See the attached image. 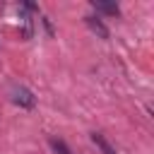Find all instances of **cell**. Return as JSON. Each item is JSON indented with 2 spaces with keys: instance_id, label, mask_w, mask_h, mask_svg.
Instances as JSON below:
<instances>
[{
  "instance_id": "cell-1",
  "label": "cell",
  "mask_w": 154,
  "mask_h": 154,
  "mask_svg": "<svg viewBox=\"0 0 154 154\" xmlns=\"http://www.w3.org/2000/svg\"><path fill=\"white\" fill-rule=\"evenodd\" d=\"M12 101H14L17 106H22V108H31V106H34V94H31L26 87H14Z\"/></svg>"
},
{
  "instance_id": "cell-2",
  "label": "cell",
  "mask_w": 154,
  "mask_h": 154,
  "mask_svg": "<svg viewBox=\"0 0 154 154\" xmlns=\"http://www.w3.org/2000/svg\"><path fill=\"white\" fill-rule=\"evenodd\" d=\"M84 22H87V26L91 29V31H96L101 38H108V29H106V24L99 19V17H94V14H89V17H84Z\"/></svg>"
},
{
  "instance_id": "cell-3",
  "label": "cell",
  "mask_w": 154,
  "mask_h": 154,
  "mask_svg": "<svg viewBox=\"0 0 154 154\" xmlns=\"http://www.w3.org/2000/svg\"><path fill=\"white\" fill-rule=\"evenodd\" d=\"M91 7L96 10V12H103V14H111V17H118L120 14V7L116 5V2H91Z\"/></svg>"
},
{
  "instance_id": "cell-4",
  "label": "cell",
  "mask_w": 154,
  "mask_h": 154,
  "mask_svg": "<svg viewBox=\"0 0 154 154\" xmlns=\"http://www.w3.org/2000/svg\"><path fill=\"white\" fill-rule=\"evenodd\" d=\"M91 142H94V144H96V147H99L103 154H116V149L111 147V142H108V140H106L101 132H91Z\"/></svg>"
},
{
  "instance_id": "cell-5",
  "label": "cell",
  "mask_w": 154,
  "mask_h": 154,
  "mask_svg": "<svg viewBox=\"0 0 154 154\" xmlns=\"http://www.w3.org/2000/svg\"><path fill=\"white\" fill-rule=\"evenodd\" d=\"M51 147H53V152H55V154H72V152H70V147H67L63 140H55V137H53V140H51Z\"/></svg>"
}]
</instances>
